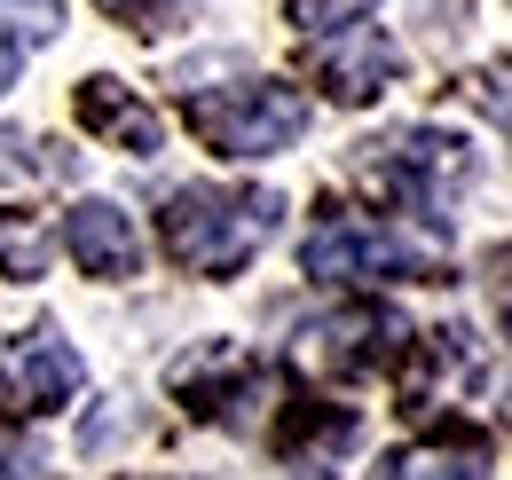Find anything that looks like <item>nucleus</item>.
Instances as JSON below:
<instances>
[{
    "label": "nucleus",
    "instance_id": "15",
    "mask_svg": "<svg viewBox=\"0 0 512 480\" xmlns=\"http://www.w3.org/2000/svg\"><path fill=\"white\" fill-rule=\"evenodd\" d=\"M473 103H481V111H489V119L512 134V56H505V63H489V71L473 79Z\"/></svg>",
    "mask_w": 512,
    "mask_h": 480
},
{
    "label": "nucleus",
    "instance_id": "10",
    "mask_svg": "<svg viewBox=\"0 0 512 480\" xmlns=\"http://www.w3.org/2000/svg\"><path fill=\"white\" fill-rule=\"evenodd\" d=\"M308 339H316V355L331 362V370H371V362H386L394 347H402V323H394V315H379V307H355V315L316 323Z\"/></svg>",
    "mask_w": 512,
    "mask_h": 480
},
{
    "label": "nucleus",
    "instance_id": "14",
    "mask_svg": "<svg viewBox=\"0 0 512 480\" xmlns=\"http://www.w3.org/2000/svg\"><path fill=\"white\" fill-rule=\"evenodd\" d=\"M40 142L32 134H0V181H32V174H56L64 158H32Z\"/></svg>",
    "mask_w": 512,
    "mask_h": 480
},
{
    "label": "nucleus",
    "instance_id": "11",
    "mask_svg": "<svg viewBox=\"0 0 512 480\" xmlns=\"http://www.w3.org/2000/svg\"><path fill=\"white\" fill-rule=\"evenodd\" d=\"M56 24H64L56 0H0V95L16 87V71L40 40H56Z\"/></svg>",
    "mask_w": 512,
    "mask_h": 480
},
{
    "label": "nucleus",
    "instance_id": "12",
    "mask_svg": "<svg viewBox=\"0 0 512 480\" xmlns=\"http://www.w3.org/2000/svg\"><path fill=\"white\" fill-rule=\"evenodd\" d=\"M48 252L56 237L40 229V213H0V276L32 284V276H48Z\"/></svg>",
    "mask_w": 512,
    "mask_h": 480
},
{
    "label": "nucleus",
    "instance_id": "8",
    "mask_svg": "<svg viewBox=\"0 0 512 480\" xmlns=\"http://www.w3.org/2000/svg\"><path fill=\"white\" fill-rule=\"evenodd\" d=\"M79 126L111 134V142H119V150H134V158H150V150L166 142L158 111H150V103H134L119 79H87V87H79Z\"/></svg>",
    "mask_w": 512,
    "mask_h": 480
},
{
    "label": "nucleus",
    "instance_id": "6",
    "mask_svg": "<svg viewBox=\"0 0 512 480\" xmlns=\"http://www.w3.org/2000/svg\"><path fill=\"white\" fill-rule=\"evenodd\" d=\"M64 244H71V260H79L87 276H111V284L142 268V237H134L127 205H111V197H79L64 213Z\"/></svg>",
    "mask_w": 512,
    "mask_h": 480
},
{
    "label": "nucleus",
    "instance_id": "18",
    "mask_svg": "<svg viewBox=\"0 0 512 480\" xmlns=\"http://www.w3.org/2000/svg\"><path fill=\"white\" fill-rule=\"evenodd\" d=\"M308 480H323V473H308Z\"/></svg>",
    "mask_w": 512,
    "mask_h": 480
},
{
    "label": "nucleus",
    "instance_id": "17",
    "mask_svg": "<svg viewBox=\"0 0 512 480\" xmlns=\"http://www.w3.org/2000/svg\"><path fill=\"white\" fill-rule=\"evenodd\" d=\"M95 8H103V16H119V24H134V32H142V24H150V16L166 8V0H95Z\"/></svg>",
    "mask_w": 512,
    "mask_h": 480
},
{
    "label": "nucleus",
    "instance_id": "1",
    "mask_svg": "<svg viewBox=\"0 0 512 480\" xmlns=\"http://www.w3.org/2000/svg\"><path fill=\"white\" fill-rule=\"evenodd\" d=\"M284 221V197L276 189H221V181H190L166 197L158 213V237H166V260L190 268V276H237L260 244L276 237Z\"/></svg>",
    "mask_w": 512,
    "mask_h": 480
},
{
    "label": "nucleus",
    "instance_id": "16",
    "mask_svg": "<svg viewBox=\"0 0 512 480\" xmlns=\"http://www.w3.org/2000/svg\"><path fill=\"white\" fill-rule=\"evenodd\" d=\"M0 480H40V457L24 441H0Z\"/></svg>",
    "mask_w": 512,
    "mask_h": 480
},
{
    "label": "nucleus",
    "instance_id": "9",
    "mask_svg": "<svg viewBox=\"0 0 512 480\" xmlns=\"http://www.w3.org/2000/svg\"><path fill=\"white\" fill-rule=\"evenodd\" d=\"M371 480H489V441L481 433H434L418 449H394Z\"/></svg>",
    "mask_w": 512,
    "mask_h": 480
},
{
    "label": "nucleus",
    "instance_id": "3",
    "mask_svg": "<svg viewBox=\"0 0 512 480\" xmlns=\"http://www.w3.org/2000/svg\"><path fill=\"white\" fill-rule=\"evenodd\" d=\"M300 268L316 284H386V276H442V244L418 237V229H394V221H371V213H339L308 229L300 244Z\"/></svg>",
    "mask_w": 512,
    "mask_h": 480
},
{
    "label": "nucleus",
    "instance_id": "7",
    "mask_svg": "<svg viewBox=\"0 0 512 480\" xmlns=\"http://www.w3.org/2000/svg\"><path fill=\"white\" fill-rule=\"evenodd\" d=\"M394 40L386 32H371V24H347V32H323L316 48V79L339 95V103H371L386 79H394Z\"/></svg>",
    "mask_w": 512,
    "mask_h": 480
},
{
    "label": "nucleus",
    "instance_id": "2",
    "mask_svg": "<svg viewBox=\"0 0 512 480\" xmlns=\"http://www.w3.org/2000/svg\"><path fill=\"white\" fill-rule=\"evenodd\" d=\"M182 119L221 158H276L308 134V95L284 79H237V87H197Z\"/></svg>",
    "mask_w": 512,
    "mask_h": 480
},
{
    "label": "nucleus",
    "instance_id": "13",
    "mask_svg": "<svg viewBox=\"0 0 512 480\" xmlns=\"http://www.w3.org/2000/svg\"><path fill=\"white\" fill-rule=\"evenodd\" d=\"M371 8H379V0H292V24L323 40V32H347V24H363Z\"/></svg>",
    "mask_w": 512,
    "mask_h": 480
},
{
    "label": "nucleus",
    "instance_id": "4",
    "mask_svg": "<svg viewBox=\"0 0 512 480\" xmlns=\"http://www.w3.org/2000/svg\"><path fill=\"white\" fill-rule=\"evenodd\" d=\"M473 174V150L457 142V134H402V142H379V181L386 197L402 205V213H426V221H449V205H457V189Z\"/></svg>",
    "mask_w": 512,
    "mask_h": 480
},
{
    "label": "nucleus",
    "instance_id": "5",
    "mask_svg": "<svg viewBox=\"0 0 512 480\" xmlns=\"http://www.w3.org/2000/svg\"><path fill=\"white\" fill-rule=\"evenodd\" d=\"M79 355H71V339L56 331H24L8 362H0V418H48V410H64L71 394H79Z\"/></svg>",
    "mask_w": 512,
    "mask_h": 480
}]
</instances>
